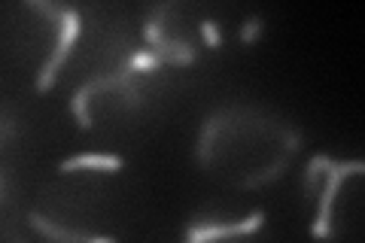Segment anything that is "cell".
<instances>
[{"instance_id": "obj_2", "label": "cell", "mask_w": 365, "mask_h": 243, "mask_svg": "<svg viewBox=\"0 0 365 243\" xmlns=\"http://www.w3.org/2000/svg\"><path fill=\"white\" fill-rule=\"evenodd\" d=\"M365 165L362 161H332V167H329V180H326V189L317 195V219H314V225H311V237L314 240H329L332 237V204H335V195L341 189V180L350 177V173H362Z\"/></svg>"}, {"instance_id": "obj_13", "label": "cell", "mask_w": 365, "mask_h": 243, "mask_svg": "<svg viewBox=\"0 0 365 243\" xmlns=\"http://www.w3.org/2000/svg\"><path fill=\"white\" fill-rule=\"evenodd\" d=\"M302 143H304L302 131H287V155H289V152H299Z\"/></svg>"}, {"instance_id": "obj_6", "label": "cell", "mask_w": 365, "mask_h": 243, "mask_svg": "<svg viewBox=\"0 0 365 243\" xmlns=\"http://www.w3.org/2000/svg\"><path fill=\"white\" fill-rule=\"evenodd\" d=\"M125 167V161L119 155H95V152H86V155H76V158H67L58 165L61 173H73V170H104V173H116Z\"/></svg>"}, {"instance_id": "obj_15", "label": "cell", "mask_w": 365, "mask_h": 243, "mask_svg": "<svg viewBox=\"0 0 365 243\" xmlns=\"http://www.w3.org/2000/svg\"><path fill=\"white\" fill-rule=\"evenodd\" d=\"M216 243H235V240H216Z\"/></svg>"}, {"instance_id": "obj_1", "label": "cell", "mask_w": 365, "mask_h": 243, "mask_svg": "<svg viewBox=\"0 0 365 243\" xmlns=\"http://www.w3.org/2000/svg\"><path fill=\"white\" fill-rule=\"evenodd\" d=\"M174 9V4H162L153 9V16L146 19L143 25V40L150 46V52H155L162 58L165 64H174V67H186V64H195L198 61V52L192 49L186 40H168L162 33V25H165V16Z\"/></svg>"}, {"instance_id": "obj_7", "label": "cell", "mask_w": 365, "mask_h": 243, "mask_svg": "<svg viewBox=\"0 0 365 243\" xmlns=\"http://www.w3.org/2000/svg\"><path fill=\"white\" fill-rule=\"evenodd\" d=\"M222 128V115L220 113H213L207 122H204V128H201V137H198V146H195V158H198V165L201 167H210V152H213V137L216 131Z\"/></svg>"}, {"instance_id": "obj_11", "label": "cell", "mask_w": 365, "mask_h": 243, "mask_svg": "<svg viewBox=\"0 0 365 243\" xmlns=\"http://www.w3.org/2000/svg\"><path fill=\"white\" fill-rule=\"evenodd\" d=\"M262 33V16H250L244 19V28H241V43L244 46H253Z\"/></svg>"}, {"instance_id": "obj_10", "label": "cell", "mask_w": 365, "mask_h": 243, "mask_svg": "<svg viewBox=\"0 0 365 243\" xmlns=\"http://www.w3.org/2000/svg\"><path fill=\"white\" fill-rule=\"evenodd\" d=\"M165 61L158 58L155 52H150V49H143V52H134L131 58H128V64H125V71H131V73H153V71H158Z\"/></svg>"}, {"instance_id": "obj_9", "label": "cell", "mask_w": 365, "mask_h": 243, "mask_svg": "<svg viewBox=\"0 0 365 243\" xmlns=\"http://www.w3.org/2000/svg\"><path fill=\"white\" fill-rule=\"evenodd\" d=\"M289 167V155H280L277 161H274L271 167H265V170H259V173H253V177H247L241 186L244 189H259V186H265V182H274V180H280L283 177V170Z\"/></svg>"}, {"instance_id": "obj_12", "label": "cell", "mask_w": 365, "mask_h": 243, "mask_svg": "<svg viewBox=\"0 0 365 243\" xmlns=\"http://www.w3.org/2000/svg\"><path fill=\"white\" fill-rule=\"evenodd\" d=\"M201 37L210 49H222V33H220V28H216V21H210V19L201 21Z\"/></svg>"}, {"instance_id": "obj_14", "label": "cell", "mask_w": 365, "mask_h": 243, "mask_svg": "<svg viewBox=\"0 0 365 243\" xmlns=\"http://www.w3.org/2000/svg\"><path fill=\"white\" fill-rule=\"evenodd\" d=\"M4 198H6V173L0 170V204H4Z\"/></svg>"}, {"instance_id": "obj_5", "label": "cell", "mask_w": 365, "mask_h": 243, "mask_svg": "<svg viewBox=\"0 0 365 243\" xmlns=\"http://www.w3.org/2000/svg\"><path fill=\"white\" fill-rule=\"evenodd\" d=\"M28 222L34 231H40L43 237H49V243H116V237H88V234H76V231H67L61 225L49 222L40 213H28Z\"/></svg>"}, {"instance_id": "obj_4", "label": "cell", "mask_w": 365, "mask_h": 243, "mask_svg": "<svg viewBox=\"0 0 365 243\" xmlns=\"http://www.w3.org/2000/svg\"><path fill=\"white\" fill-rule=\"evenodd\" d=\"M265 222V210H253L241 222L232 225H189L186 228V243H216V240H235V237H247L253 231L262 228Z\"/></svg>"}, {"instance_id": "obj_3", "label": "cell", "mask_w": 365, "mask_h": 243, "mask_svg": "<svg viewBox=\"0 0 365 243\" xmlns=\"http://www.w3.org/2000/svg\"><path fill=\"white\" fill-rule=\"evenodd\" d=\"M79 31H83V19H79V13H76V9H64V13H61L58 46H55V52L49 55V61H46L43 71L37 73V91H40V95H46V91L55 86V79H58V71L64 67L67 55H71L73 43H76V37H79Z\"/></svg>"}, {"instance_id": "obj_8", "label": "cell", "mask_w": 365, "mask_h": 243, "mask_svg": "<svg viewBox=\"0 0 365 243\" xmlns=\"http://www.w3.org/2000/svg\"><path fill=\"white\" fill-rule=\"evenodd\" d=\"M329 167H332V158H329V155H314L311 161H307V170H304V177H302V192H304L307 201H314L317 195H319L317 180L323 177Z\"/></svg>"}]
</instances>
